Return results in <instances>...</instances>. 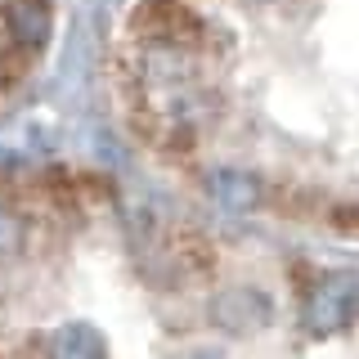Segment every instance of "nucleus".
Segmentation results:
<instances>
[{
    "mask_svg": "<svg viewBox=\"0 0 359 359\" xmlns=\"http://www.w3.org/2000/svg\"><path fill=\"white\" fill-rule=\"evenodd\" d=\"M220 297L202 229L95 171L0 166V355L189 351Z\"/></svg>",
    "mask_w": 359,
    "mask_h": 359,
    "instance_id": "obj_1",
    "label": "nucleus"
},
{
    "mask_svg": "<svg viewBox=\"0 0 359 359\" xmlns=\"http://www.w3.org/2000/svg\"><path fill=\"white\" fill-rule=\"evenodd\" d=\"M54 36V0H0V117L36 81Z\"/></svg>",
    "mask_w": 359,
    "mask_h": 359,
    "instance_id": "obj_2",
    "label": "nucleus"
}]
</instances>
